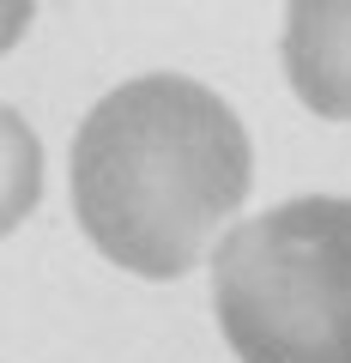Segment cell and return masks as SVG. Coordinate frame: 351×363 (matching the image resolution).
<instances>
[{"instance_id":"obj_1","label":"cell","mask_w":351,"mask_h":363,"mask_svg":"<svg viewBox=\"0 0 351 363\" xmlns=\"http://www.w3.org/2000/svg\"><path fill=\"white\" fill-rule=\"evenodd\" d=\"M255 182L248 128L212 85L145 73L104 91L73 133V212L97 255L182 279Z\"/></svg>"},{"instance_id":"obj_2","label":"cell","mask_w":351,"mask_h":363,"mask_svg":"<svg viewBox=\"0 0 351 363\" xmlns=\"http://www.w3.org/2000/svg\"><path fill=\"white\" fill-rule=\"evenodd\" d=\"M212 309L243 363H351V200L303 194L218 236Z\"/></svg>"},{"instance_id":"obj_3","label":"cell","mask_w":351,"mask_h":363,"mask_svg":"<svg viewBox=\"0 0 351 363\" xmlns=\"http://www.w3.org/2000/svg\"><path fill=\"white\" fill-rule=\"evenodd\" d=\"M285 79L327 121H351V0H303L285 13Z\"/></svg>"},{"instance_id":"obj_4","label":"cell","mask_w":351,"mask_h":363,"mask_svg":"<svg viewBox=\"0 0 351 363\" xmlns=\"http://www.w3.org/2000/svg\"><path fill=\"white\" fill-rule=\"evenodd\" d=\"M37 200H43V140L13 104H0V236H13L37 212Z\"/></svg>"},{"instance_id":"obj_5","label":"cell","mask_w":351,"mask_h":363,"mask_svg":"<svg viewBox=\"0 0 351 363\" xmlns=\"http://www.w3.org/2000/svg\"><path fill=\"white\" fill-rule=\"evenodd\" d=\"M30 18H37V13H30L25 0H6V6H0V55H6V49L30 30Z\"/></svg>"}]
</instances>
